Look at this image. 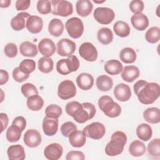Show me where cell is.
Returning <instances> with one entry per match:
<instances>
[{
  "label": "cell",
  "instance_id": "obj_34",
  "mask_svg": "<svg viewBox=\"0 0 160 160\" xmlns=\"http://www.w3.org/2000/svg\"><path fill=\"white\" fill-rule=\"evenodd\" d=\"M136 51L131 48H124L119 52L120 60L126 64L133 63L136 60Z\"/></svg>",
  "mask_w": 160,
  "mask_h": 160
},
{
  "label": "cell",
  "instance_id": "obj_19",
  "mask_svg": "<svg viewBox=\"0 0 160 160\" xmlns=\"http://www.w3.org/2000/svg\"><path fill=\"white\" fill-rule=\"evenodd\" d=\"M131 22L132 26L138 31H144L149 26V19L143 13L134 14L131 16Z\"/></svg>",
  "mask_w": 160,
  "mask_h": 160
},
{
  "label": "cell",
  "instance_id": "obj_21",
  "mask_svg": "<svg viewBox=\"0 0 160 160\" xmlns=\"http://www.w3.org/2000/svg\"><path fill=\"white\" fill-rule=\"evenodd\" d=\"M76 81L78 87L84 91L90 89L93 86L94 82L93 76L86 72H82L79 74L76 78Z\"/></svg>",
  "mask_w": 160,
  "mask_h": 160
},
{
  "label": "cell",
  "instance_id": "obj_40",
  "mask_svg": "<svg viewBox=\"0 0 160 160\" xmlns=\"http://www.w3.org/2000/svg\"><path fill=\"white\" fill-rule=\"evenodd\" d=\"M20 70L25 74H29L36 69V62L33 59H26L22 60L19 66Z\"/></svg>",
  "mask_w": 160,
  "mask_h": 160
},
{
  "label": "cell",
  "instance_id": "obj_10",
  "mask_svg": "<svg viewBox=\"0 0 160 160\" xmlns=\"http://www.w3.org/2000/svg\"><path fill=\"white\" fill-rule=\"evenodd\" d=\"M76 88L74 83L69 79L60 82L58 88V97L63 100H67L75 96Z\"/></svg>",
  "mask_w": 160,
  "mask_h": 160
},
{
  "label": "cell",
  "instance_id": "obj_36",
  "mask_svg": "<svg viewBox=\"0 0 160 160\" xmlns=\"http://www.w3.org/2000/svg\"><path fill=\"white\" fill-rule=\"evenodd\" d=\"M97 38L102 44L108 45L112 41L113 34L109 28H102L98 31Z\"/></svg>",
  "mask_w": 160,
  "mask_h": 160
},
{
  "label": "cell",
  "instance_id": "obj_24",
  "mask_svg": "<svg viewBox=\"0 0 160 160\" xmlns=\"http://www.w3.org/2000/svg\"><path fill=\"white\" fill-rule=\"evenodd\" d=\"M70 144L74 148H81L86 142V136L82 131L76 130L69 136Z\"/></svg>",
  "mask_w": 160,
  "mask_h": 160
},
{
  "label": "cell",
  "instance_id": "obj_46",
  "mask_svg": "<svg viewBox=\"0 0 160 160\" xmlns=\"http://www.w3.org/2000/svg\"><path fill=\"white\" fill-rule=\"evenodd\" d=\"M129 8L131 12L134 14H138L141 12L144 8V4L143 1L141 0H133L129 3Z\"/></svg>",
  "mask_w": 160,
  "mask_h": 160
},
{
  "label": "cell",
  "instance_id": "obj_22",
  "mask_svg": "<svg viewBox=\"0 0 160 160\" xmlns=\"http://www.w3.org/2000/svg\"><path fill=\"white\" fill-rule=\"evenodd\" d=\"M7 154L9 160H23L26 158L24 149L20 144L10 146L7 149Z\"/></svg>",
  "mask_w": 160,
  "mask_h": 160
},
{
  "label": "cell",
  "instance_id": "obj_25",
  "mask_svg": "<svg viewBox=\"0 0 160 160\" xmlns=\"http://www.w3.org/2000/svg\"><path fill=\"white\" fill-rule=\"evenodd\" d=\"M19 51L21 55L28 58L34 57L38 53L36 45L28 41H24L19 45Z\"/></svg>",
  "mask_w": 160,
  "mask_h": 160
},
{
  "label": "cell",
  "instance_id": "obj_44",
  "mask_svg": "<svg viewBox=\"0 0 160 160\" xmlns=\"http://www.w3.org/2000/svg\"><path fill=\"white\" fill-rule=\"evenodd\" d=\"M37 10L41 14H48L51 12L52 6L51 1H38L37 2Z\"/></svg>",
  "mask_w": 160,
  "mask_h": 160
},
{
  "label": "cell",
  "instance_id": "obj_23",
  "mask_svg": "<svg viewBox=\"0 0 160 160\" xmlns=\"http://www.w3.org/2000/svg\"><path fill=\"white\" fill-rule=\"evenodd\" d=\"M140 72L138 67L135 66H126L122 70V79L128 82H131L136 79L139 76Z\"/></svg>",
  "mask_w": 160,
  "mask_h": 160
},
{
  "label": "cell",
  "instance_id": "obj_51",
  "mask_svg": "<svg viewBox=\"0 0 160 160\" xmlns=\"http://www.w3.org/2000/svg\"><path fill=\"white\" fill-rule=\"evenodd\" d=\"M31 4L29 0H18L16 1V9L17 11L28 9Z\"/></svg>",
  "mask_w": 160,
  "mask_h": 160
},
{
  "label": "cell",
  "instance_id": "obj_48",
  "mask_svg": "<svg viewBox=\"0 0 160 160\" xmlns=\"http://www.w3.org/2000/svg\"><path fill=\"white\" fill-rule=\"evenodd\" d=\"M29 74H27L22 72L19 67L14 68L12 71V78L18 82H22L29 78Z\"/></svg>",
  "mask_w": 160,
  "mask_h": 160
},
{
  "label": "cell",
  "instance_id": "obj_15",
  "mask_svg": "<svg viewBox=\"0 0 160 160\" xmlns=\"http://www.w3.org/2000/svg\"><path fill=\"white\" fill-rule=\"evenodd\" d=\"M115 98L121 102L128 101L131 97L130 87L124 83L117 84L113 91Z\"/></svg>",
  "mask_w": 160,
  "mask_h": 160
},
{
  "label": "cell",
  "instance_id": "obj_7",
  "mask_svg": "<svg viewBox=\"0 0 160 160\" xmlns=\"http://www.w3.org/2000/svg\"><path fill=\"white\" fill-rule=\"evenodd\" d=\"M65 27L69 35L73 39L80 38L84 32L83 22L79 18L73 17L67 20Z\"/></svg>",
  "mask_w": 160,
  "mask_h": 160
},
{
  "label": "cell",
  "instance_id": "obj_35",
  "mask_svg": "<svg viewBox=\"0 0 160 160\" xmlns=\"http://www.w3.org/2000/svg\"><path fill=\"white\" fill-rule=\"evenodd\" d=\"M26 104L30 110L32 111H38L43 107L44 100L38 94L33 95L28 98Z\"/></svg>",
  "mask_w": 160,
  "mask_h": 160
},
{
  "label": "cell",
  "instance_id": "obj_32",
  "mask_svg": "<svg viewBox=\"0 0 160 160\" xmlns=\"http://www.w3.org/2000/svg\"><path fill=\"white\" fill-rule=\"evenodd\" d=\"M146 151V147L144 143L139 140H134L129 146V152L131 155L134 157L142 156Z\"/></svg>",
  "mask_w": 160,
  "mask_h": 160
},
{
  "label": "cell",
  "instance_id": "obj_2",
  "mask_svg": "<svg viewBox=\"0 0 160 160\" xmlns=\"http://www.w3.org/2000/svg\"><path fill=\"white\" fill-rule=\"evenodd\" d=\"M138 100L143 104H151L159 97L160 88L157 82H148L141 79L133 86Z\"/></svg>",
  "mask_w": 160,
  "mask_h": 160
},
{
  "label": "cell",
  "instance_id": "obj_11",
  "mask_svg": "<svg viewBox=\"0 0 160 160\" xmlns=\"http://www.w3.org/2000/svg\"><path fill=\"white\" fill-rule=\"evenodd\" d=\"M79 54L81 58L89 62L95 61L98 56L97 49L89 42H85L81 44Z\"/></svg>",
  "mask_w": 160,
  "mask_h": 160
},
{
  "label": "cell",
  "instance_id": "obj_16",
  "mask_svg": "<svg viewBox=\"0 0 160 160\" xmlns=\"http://www.w3.org/2000/svg\"><path fill=\"white\" fill-rule=\"evenodd\" d=\"M38 50L44 57L49 58L56 51V46L52 40L49 38L42 39L38 43Z\"/></svg>",
  "mask_w": 160,
  "mask_h": 160
},
{
  "label": "cell",
  "instance_id": "obj_5",
  "mask_svg": "<svg viewBox=\"0 0 160 160\" xmlns=\"http://www.w3.org/2000/svg\"><path fill=\"white\" fill-rule=\"evenodd\" d=\"M79 68V61L74 55L69 56L67 59H60L56 64V70L62 75H68L72 72H75Z\"/></svg>",
  "mask_w": 160,
  "mask_h": 160
},
{
  "label": "cell",
  "instance_id": "obj_42",
  "mask_svg": "<svg viewBox=\"0 0 160 160\" xmlns=\"http://www.w3.org/2000/svg\"><path fill=\"white\" fill-rule=\"evenodd\" d=\"M148 152L149 154L153 157H159L160 156V140L155 138L151 140L148 145Z\"/></svg>",
  "mask_w": 160,
  "mask_h": 160
},
{
  "label": "cell",
  "instance_id": "obj_20",
  "mask_svg": "<svg viewBox=\"0 0 160 160\" xmlns=\"http://www.w3.org/2000/svg\"><path fill=\"white\" fill-rule=\"evenodd\" d=\"M30 14L27 12H21L11 20V26L14 31H21L26 26V19L30 16Z\"/></svg>",
  "mask_w": 160,
  "mask_h": 160
},
{
  "label": "cell",
  "instance_id": "obj_45",
  "mask_svg": "<svg viewBox=\"0 0 160 160\" xmlns=\"http://www.w3.org/2000/svg\"><path fill=\"white\" fill-rule=\"evenodd\" d=\"M60 130L64 137L68 138L71 132L77 130V126L72 122L67 121L61 125Z\"/></svg>",
  "mask_w": 160,
  "mask_h": 160
},
{
  "label": "cell",
  "instance_id": "obj_9",
  "mask_svg": "<svg viewBox=\"0 0 160 160\" xmlns=\"http://www.w3.org/2000/svg\"><path fill=\"white\" fill-rule=\"evenodd\" d=\"M82 131L86 137L92 139H101L106 133V128L103 124L99 122H93L83 128Z\"/></svg>",
  "mask_w": 160,
  "mask_h": 160
},
{
  "label": "cell",
  "instance_id": "obj_6",
  "mask_svg": "<svg viewBox=\"0 0 160 160\" xmlns=\"http://www.w3.org/2000/svg\"><path fill=\"white\" fill-rule=\"evenodd\" d=\"M52 10L51 13L54 15L67 17L72 14L73 7L71 2L66 0L51 1Z\"/></svg>",
  "mask_w": 160,
  "mask_h": 160
},
{
  "label": "cell",
  "instance_id": "obj_17",
  "mask_svg": "<svg viewBox=\"0 0 160 160\" xmlns=\"http://www.w3.org/2000/svg\"><path fill=\"white\" fill-rule=\"evenodd\" d=\"M26 27L29 32L32 34L40 32L43 28V21L38 16H30L26 20Z\"/></svg>",
  "mask_w": 160,
  "mask_h": 160
},
{
  "label": "cell",
  "instance_id": "obj_31",
  "mask_svg": "<svg viewBox=\"0 0 160 160\" xmlns=\"http://www.w3.org/2000/svg\"><path fill=\"white\" fill-rule=\"evenodd\" d=\"M104 68L108 74L110 75H117L122 71V64L118 60L111 59L106 61Z\"/></svg>",
  "mask_w": 160,
  "mask_h": 160
},
{
  "label": "cell",
  "instance_id": "obj_41",
  "mask_svg": "<svg viewBox=\"0 0 160 160\" xmlns=\"http://www.w3.org/2000/svg\"><path fill=\"white\" fill-rule=\"evenodd\" d=\"M62 108L57 104H50L45 110L46 116L54 119H58L62 114Z\"/></svg>",
  "mask_w": 160,
  "mask_h": 160
},
{
  "label": "cell",
  "instance_id": "obj_54",
  "mask_svg": "<svg viewBox=\"0 0 160 160\" xmlns=\"http://www.w3.org/2000/svg\"><path fill=\"white\" fill-rule=\"evenodd\" d=\"M11 1L9 0H1L0 1V7L2 8H6L10 6Z\"/></svg>",
  "mask_w": 160,
  "mask_h": 160
},
{
  "label": "cell",
  "instance_id": "obj_49",
  "mask_svg": "<svg viewBox=\"0 0 160 160\" xmlns=\"http://www.w3.org/2000/svg\"><path fill=\"white\" fill-rule=\"evenodd\" d=\"M85 159V156L84 153L79 151H69L66 157V160H84Z\"/></svg>",
  "mask_w": 160,
  "mask_h": 160
},
{
  "label": "cell",
  "instance_id": "obj_33",
  "mask_svg": "<svg viewBox=\"0 0 160 160\" xmlns=\"http://www.w3.org/2000/svg\"><path fill=\"white\" fill-rule=\"evenodd\" d=\"M113 30L115 34L121 38L128 36L131 31L129 24L123 21H116L113 25Z\"/></svg>",
  "mask_w": 160,
  "mask_h": 160
},
{
  "label": "cell",
  "instance_id": "obj_8",
  "mask_svg": "<svg viewBox=\"0 0 160 160\" xmlns=\"http://www.w3.org/2000/svg\"><path fill=\"white\" fill-rule=\"evenodd\" d=\"M95 20L101 24H109L115 18L114 12L112 9L106 7H98L93 12Z\"/></svg>",
  "mask_w": 160,
  "mask_h": 160
},
{
  "label": "cell",
  "instance_id": "obj_50",
  "mask_svg": "<svg viewBox=\"0 0 160 160\" xmlns=\"http://www.w3.org/2000/svg\"><path fill=\"white\" fill-rule=\"evenodd\" d=\"M12 124L18 126L23 131L26 127V120L23 116H18L14 119Z\"/></svg>",
  "mask_w": 160,
  "mask_h": 160
},
{
  "label": "cell",
  "instance_id": "obj_1",
  "mask_svg": "<svg viewBox=\"0 0 160 160\" xmlns=\"http://www.w3.org/2000/svg\"><path fill=\"white\" fill-rule=\"evenodd\" d=\"M65 110L67 114L72 116L78 123H84L92 119L96 112L93 104L88 102L81 104L75 101L67 103Z\"/></svg>",
  "mask_w": 160,
  "mask_h": 160
},
{
  "label": "cell",
  "instance_id": "obj_37",
  "mask_svg": "<svg viewBox=\"0 0 160 160\" xmlns=\"http://www.w3.org/2000/svg\"><path fill=\"white\" fill-rule=\"evenodd\" d=\"M38 66L41 72L45 74L49 73L53 69L54 62L51 58L43 56L38 60Z\"/></svg>",
  "mask_w": 160,
  "mask_h": 160
},
{
  "label": "cell",
  "instance_id": "obj_13",
  "mask_svg": "<svg viewBox=\"0 0 160 160\" xmlns=\"http://www.w3.org/2000/svg\"><path fill=\"white\" fill-rule=\"evenodd\" d=\"M24 144L29 148L38 147L42 141L40 132L34 129H29L26 131L23 138Z\"/></svg>",
  "mask_w": 160,
  "mask_h": 160
},
{
  "label": "cell",
  "instance_id": "obj_38",
  "mask_svg": "<svg viewBox=\"0 0 160 160\" xmlns=\"http://www.w3.org/2000/svg\"><path fill=\"white\" fill-rule=\"evenodd\" d=\"M22 132V131L20 128L15 125L12 124L8 128L6 131V139L9 142H17L20 139Z\"/></svg>",
  "mask_w": 160,
  "mask_h": 160
},
{
  "label": "cell",
  "instance_id": "obj_55",
  "mask_svg": "<svg viewBox=\"0 0 160 160\" xmlns=\"http://www.w3.org/2000/svg\"><path fill=\"white\" fill-rule=\"evenodd\" d=\"M93 1H94L95 3L101 4V3H103V2H105V0H104V1H95V0H94Z\"/></svg>",
  "mask_w": 160,
  "mask_h": 160
},
{
  "label": "cell",
  "instance_id": "obj_39",
  "mask_svg": "<svg viewBox=\"0 0 160 160\" xmlns=\"http://www.w3.org/2000/svg\"><path fill=\"white\" fill-rule=\"evenodd\" d=\"M146 40L151 43L154 44L159 41L160 39V29L157 26L150 28L145 34Z\"/></svg>",
  "mask_w": 160,
  "mask_h": 160
},
{
  "label": "cell",
  "instance_id": "obj_12",
  "mask_svg": "<svg viewBox=\"0 0 160 160\" xmlns=\"http://www.w3.org/2000/svg\"><path fill=\"white\" fill-rule=\"evenodd\" d=\"M76 50V43L68 38H62L57 43V53L61 56H71Z\"/></svg>",
  "mask_w": 160,
  "mask_h": 160
},
{
  "label": "cell",
  "instance_id": "obj_47",
  "mask_svg": "<svg viewBox=\"0 0 160 160\" xmlns=\"http://www.w3.org/2000/svg\"><path fill=\"white\" fill-rule=\"evenodd\" d=\"M4 52L5 55L8 58H14L18 54L17 46L13 42H9L5 46Z\"/></svg>",
  "mask_w": 160,
  "mask_h": 160
},
{
  "label": "cell",
  "instance_id": "obj_14",
  "mask_svg": "<svg viewBox=\"0 0 160 160\" xmlns=\"http://www.w3.org/2000/svg\"><path fill=\"white\" fill-rule=\"evenodd\" d=\"M63 152L62 146L56 142L48 145L44 150V155L49 160H58L61 158Z\"/></svg>",
  "mask_w": 160,
  "mask_h": 160
},
{
  "label": "cell",
  "instance_id": "obj_29",
  "mask_svg": "<svg viewBox=\"0 0 160 160\" xmlns=\"http://www.w3.org/2000/svg\"><path fill=\"white\" fill-rule=\"evenodd\" d=\"M96 84L98 89L101 91H108L112 88L113 81L109 76L102 74L97 78Z\"/></svg>",
  "mask_w": 160,
  "mask_h": 160
},
{
  "label": "cell",
  "instance_id": "obj_26",
  "mask_svg": "<svg viewBox=\"0 0 160 160\" xmlns=\"http://www.w3.org/2000/svg\"><path fill=\"white\" fill-rule=\"evenodd\" d=\"M76 9L78 15L81 17H87L91 14L93 5L89 0H79L76 2Z\"/></svg>",
  "mask_w": 160,
  "mask_h": 160
},
{
  "label": "cell",
  "instance_id": "obj_30",
  "mask_svg": "<svg viewBox=\"0 0 160 160\" xmlns=\"http://www.w3.org/2000/svg\"><path fill=\"white\" fill-rule=\"evenodd\" d=\"M63 31L64 24L60 19L54 18L50 21L48 25V31L51 36L59 37L62 34Z\"/></svg>",
  "mask_w": 160,
  "mask_h": 160
},
{
  "label": "cell",
  "instance_id": "obj_28",
  "mask_svg": "<svg viewBox=\"0 0 160 160\" xmlns=\"http://www.w3.org/2000/svg\"><path fill=\"white\" fill-rule=\"evenodd\" d=\"M136 132L137 136L140 140L148 141L152 137V130L150 125L148 124L142 123L138 126Z\"/></svg>",
  "mask_w": 160,
  "mask_h": 160
},
{
  "label": "cell",
  "instance_id": "obj_43",
  "mask_svg": "<svg viewBox=\"0 0 160 160\" xmlns=\"http://www.w3.org/2000/svg\"><path fill=\"white\" fill-rule=\"evenodd\" d=\"M21 91L23 96L27 98L31 96L38 94V91L36 87L34 84L29 82L22 84L21 88Z\"/></svg>",
  "mask_w": 160,
  "mask_h": 160
},
{
  "label": "cell",
  "instance_id": "obj_27",
  "mask_svg": "<svg viewBox=\"0 0 160 160\" xmlns=\"http://www.w3.org/2000/svg\"><path fill=\"white\" fill-rule=\"evenodd\" d=\"M143 118L149 123L158 124L160 122V110L155 107L149 108L143 112Z\"/></svg>",
  "mask_w": 160,
  "mask_h": 160
},
{
  "label": "cell",
  "instance_id": "obj_52",
  "mask_svg": "<svg viewBox=\"0 0 160 160\" xmlns=\"http://www.w3.org/2000/svg\"><path fill=\"white\" fill-rule=\"evenodd\" d=\"M0 119H1V132H2L8 126L9 119L7 114L4 112L0 113Z\"/></svg>",
  "mask_w": 160,
  "mask_h": 160
},
{
  "label": "cell",
  "instance_id": "obj_3",
  "mask_svg": "<svg viewBox=\"0 0 160 160\" xmlns=\"http://www.w3.org/2000/svg\"><path fill=\"white\" fill-rule=\"evenodd\" d=\"M127 142L126 134L121 131L114 132L111 137L110 141L105 147V152L109 156L119 155L123 151Z\"/></svg>",
  "mask_w": 160,
  "mask_h": 160
},
{
  "label": "cell",
  "instance_id": "obj_4",
  "mask_svg": "<svg viewBox=\"0 0 160 160\" xmlns=\"http://www.w3.org/2000/svg\"><path fill=\"white\" fill-rule=\"evenodd\" d=\"M99 109L108 117L114 118L118 117L121 112V106L109 96H102L98 101Z\"/></svg>",
  "mask_w": 160,
  "mask_h": 160
},
{
  "label": "cell",
  "instance_id": "obj_18",
  "mask_svg": "<svg viewBox=\"0 0 160 160\" xmlns=\"http://www.w3.org/2000/svg\"><path fill=\"white\" fill-rule=\"evenodd\" d=\"M42 130L46 136L55 135L58 130V119L44 117L42 121Z\"/></svg>",
  "mask_w": 160,
  "mask_h": 160
},
{
  "label": "cell",
  "instance_id": "obj_53",
  "mask_svg": "<svg viewBox=\"0 0 160 160\" xmlns=\"http://www.w3.org/2000/svg\"><path fill=\"white\" fill-rule=\"evenodd\" d=\"M9 80V74L8 72L4 70H0V84L3 85L6 84Z\"/></svg>",
  "mask_w": 160,
  "mask_h": 160
}]
</instances>
